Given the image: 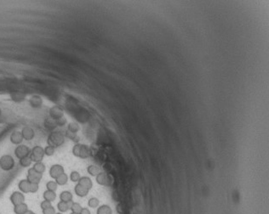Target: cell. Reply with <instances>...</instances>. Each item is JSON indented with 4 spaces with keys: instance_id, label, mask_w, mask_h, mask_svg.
Returning a JSON list of instances; mask_svg holds the SVG:
<instances>
[{
    "instance_id": "603a6c76",
    "label": "cell",
    "mask_w": 269,
    "mask_h": 214,
    "mask_svg": "<svg viewBox=\"0 0 269 214\" xmlns=\"http://www.w3.org/2000/svg\"><path fill=\"white\" fill-rule=\"evenodd\" d=\"M87 171L88 173L91 175V176H95L96 177L100 173V168L97 167V166H95V165H90L87 168Z\"/></svg>"
},
{
    "instance_id": "ee69618b",
    "label": "cell",
    "mask_w": 269,
    "mask_h": 214,
    "mask_svg": "<svg viewBox=\"0 0 269 214\" xmlns=\"http://www.w3.org/2000/svg\"><path fill=\"white\" fill-rule=\"evenodd\" d=\"M56 214H62V212H56Z\"/></svg>"
},
{
    "instance_id": "d590c367",
    "label": "cell",
    "mask_w": 269,
    "mask_h": 214,
    "mask_svg": "<svg viewBox=\"0 0 269 214\" xmlns=\"http://www.w3.org/2000/svg\"><path fill=\"white\" fill-rule=\"evenodd\" d=\"M43 211V214H56V209L53 206H51L50 207L45 209V210H42Z\"/></svg>"
},
{
    "instance_id": "60d3db41",
    "label": "cell",
    "mask_w": 269,
    "mask_h": 214,
    "mask_svg": "<svg viewBox=\"0 0 269 214\" xmlns=\"http://www.w3.org/2000/svg\"><path fill=\"white\" fill-rule=\"evenodd\" d=\"M79 214H91V213H90V211H89L88 208H82V210H81Z\"/></svg>"
},
{
    "instance_id": "1f68e13d",
    "label": "cell",
    "mask_w": 269,
    "mask_h": 214,
    "mask_svg": "<svg viewBox=\"0 0 269 214\" xmlns=\"http://www.w3.org/2000/svg\"><path fill=\"white\" fill-rule=\"evenodd\" d=\"M82 206L80 205L79 203L78 202H73V205H72V207H71V210L72 212H76V213H80V211H81V210H82Z\"/></svg>"
},
{
    "instance_id": "d6a6232c",
    "label": "cell",
    "mask_w": 269,
    "mask_h": 214,
    "mask_svg": "<svg viewBox=\"0 0 269 214\" xmlns=\"http://www.w3.org/2000/svg\"><path fill=\"white\" fill-rule=\"evenodd\" d=\"M66 136H67V138H70V139H72L73 141H74V142H76L77 144L78 142L79 141V137L78 136L77 133H73L67 131V132L66 133Z\"/></svg>"
},
{
    "instance_id": "e575fe53",
    "label": "cell",
    "mask_w": 269,
    "mask_h": 214,
    "mask_svg": "<svg viewBox=\"0 0 269 214\" xmlns=\"http://www.w3.org/2000/svg\"><path fill=\"white\" fill-rule=\"evenodd\" d=\"M80 148H81V144H76L73 148V154L74 156L76 157H79V152H80Z\"/></svg>"
},
{
    "instance_id": "e0dca14e",
    "label": "cell",
    "mask_w": 269,
    "mask_h": 214,
    "mask_svg": "<svg viewBox=\"0 0 269 214\" xmlns=\"http://www.w3.org/2000/svg\"><path fill=\"white\" fill-rule=\"evenodd\" d=\"M28 210H29L28 209V206L25 202L21 203V204L14 206V212L15 214H24L25 212H27Z\"/></svg>"
},
{
    "instance_id": "6da1fadb",
    "label": "cell",
    "mask_w": 269,
    "mask_h": 214,
    "mask_svg": "<svg viewBox=\"0 0 269 214\" xmlns=\"http://www.w3.org/2000/svg\"><path fill=\"white\" fill-rule=\"evenodd\" d=\"M65 140V137L62 132H52L49 135L47 139L48 145L54 148L61 146Z\"/></svg>"
},
{
    "instance_id": "ac0fdd59",
    "label": "cell",
    "mask_w": 269,
    "mask_h": 214,
    "mask_svg": "<svg viewBox=\"0 0 269 214\" xmlns=\"http://www.w3.org/2000/svg\"><path fill=\"white\" fill-rule=\"evenodd\" d=\"M73 194L70 191H62V193L60 194V200L62 201H64V202H68L70 201H73Z\"/></svg>"
},
{
    "instance_id": "7402d4cb",
    "label": "cell",
    "mask_w": 269,
    "mask_h": 214,
    "mask_svg": "<svg viewBox=\"0 0 269 214\" xmlns=\"http://www.w3.org/2000/svg\"><path fill=\"white\" fill-rule=\"evenodd\" d=\"M55 181L58 185H65L68 181V176L65 173H62V175H60L55 179Z\"/></svg>"
},
{
    "instance_id": "cb8c5ba5",
    "label": "cell",
    "mask_w": 269,
    "mask_h": 214,
    "mask_svg": "<svg viewBox=\"0 0 269 214\" xmlns=\"http://www.w3.org/2000/svg\"><path fill=\"white\" fill-rule=\"evenodd\" d=\"M11 98L12 100H15L16 102H20V101H22L25 99V94H22L21 92H15L11 94Z\"/></svg>"
},
{
    "instance_id": "4dcf8cb0",
    "label": "cell",
    "mask_w": 269,
    "mask_h": 214,
    "mask_svg": "<svg viewBox=\"0 0 269 214\" xmlns=\"http://www.w3.org/2000/svg\"><path fill=\"white\" fill-rule=\"evenodd\" d=\"M99 203H100L99 200L97 198H95V197H93V198H90L89 200L88 206H89V207H91V208H95V207H97L98 206H99Z\"/></svg>"
},
{
    "instance_id": "f546056e",
    "label": "cell",
    "mask_w": 269,
    "mask_h": 214,
    "mask_svg": "<svg viewBox=\"0 0 269 214\" xmlns=\"http://www.w3.org/2000/svg\"><path fill=\"white\" fill-rule=\"evenodd\" d=\"M80 178H81V176H80L79 173L77 172V171H73V172H72L71 174H70V180H71L72 182L78 183V180L80 179Z\"/></svg>"
},
{
    "instance_id": "ffe728a7",
    "label": "cell",
    "mask_w": 269,
    "mask_h": 214,
    "mask_svg": "<svg viewBox=\"0 0 269 214\" xmlns=\"http://www.w3.org/2000/svg\"><path fill=\"white\" fill-rule=\"evenodd\" d=\"M33 168L34 170L37 172V173H40V174H43V173L45 172V169H46V167L45 165L40 161V162H35L34 165L33 166Z\"/></svg>"
},
{
    "instance_id": "b9f144b4",
    "label": "cell",
    "mask_w": 269,
    "mask_h": 214,
    "mask_svg": "<svg viewBox=\"0 0 269 214\" xmlns=\"http://www.w3.org/2000/svg\"><path fill=\"white\" fill-rule=\"evenodd\" d=\"M24 214H36L35 212H34V211H31V210H28V211H27V212H25V213Z\"/></svg>"
},
{
    "instance_id": "ab89813d",
    "label": "cell",
    "mask_w": 269,
    "mask_h": 214,
    "mask_svg": "<svg viewBox=\"0 0 269 214\" xmlns=\"http://www.w3.org/2000/svg\"><path fill=\"white\" fill-rule=\"evenodd\" d=\"M116 211L118 214H123L124 213V211H123V207H122V205L120 203H118L117 206H116Z\"/></svg>"
},
{
    "instance_id": "4fadbf2b",
    "label": "cell",
    "mask_w": 269,
    "mask_h": 214,
    "mask_svg": "<svg viewBox=\"0 0 269 214\" xmlns=\"http://www.w3.org/2000/svg\"><path fill=\"white\" fill-rule=\"evenodd\" d=\"M78 184L81 185V186L84 187L85 189H87L88 191H89L92 188V186H93L92 180L89 179V177H82V178H80Z\"/></svg>"
},
{
    "instance_id": "277c9868",
    "label": "cell",
    "mask_w": 269,
    "mask_h": 214,
    "mask_svg": "<svg viewBox=\"0 0 269 214\" xmlns=\"http://www.w3.org/2000/svg\"><path fill=\"white\" fill-rule=\"evenodd\" d=\"M14 153H15V156L20 160V159H22L24 157L29 156L31 150H30L29 147L25 145V144H19L15 149Z\"/></svg>"
},
{
    "instance_id": "f1b7e54d",
    "label": "cell",
    "mask_w": 269,
    "mask_h": 214,
    "mask_svg": "<svg viewBox=\"0 0 269 214\" xmlns=\"http://www.w3.org/2000/svg\"><path fill=\"white\" fill-rule=\"evenodd\" d=\"M46 188H47V191H55L56 192V191H57L58 185L56 184V181H49L46 184Z\"/></svg>"
},
{
    "instance_id": "5b68a950",
    "label": "cell",
    "mask_w": 269,
    "mask_h": 214,
    "mask_svg": "<svg viewBox=\"0 0 269 214\" xmlns=\"http://www.w3.org/2000/svg\"><path fill=\"white\" fill-rule=\"evenodd\" d=\"M43 177V174L37 173L33 167H31L27 171V179L28 180V182L31 184H39L40 183Z\"/></svg>"
},
{
    "instance_id": "7a4b0ae2",
    "label": "cell",
    "mask_w": 269,
    "mask_h": 214,
    "mask_svg": "<svg viewBox=\"0 0 269 214\" xmlns=\"http://www.w3.org/2000/svg\"><path fill=\"white\" fill-rule=\"evenodd\" d=\"M15 167V160L10 155H3L0 157V168L3 171L12 170Z\"/></svg>"
},
{
    "instance_id": "836d02e7",
    "label": "cell",
    "mask_w": 269,
    "mask_h": 214,
    "mask_svg": "<svg viewBox=\"0 0 269 214\" xmlns=\"http://www.w3.org/2000/svg\"><path fill=\"white\" fill-rule=\"evenodd\" d=\"M55 149H56V148L48 145V146H46L45 148V155H47V156H51V155H53L54 153H55Z\"/></svg>"
},
{
    "instance_id": "7c38bea8",
    "label": "cell",
    "mask_w": 269,
    "mask_h": 214,
    "mask_svg": "<svg viewBox=\"0 0 269 214\" xmlns=\"http://www.w3.org/2000/svg\"><path fill=\"white\" fill-rule=\"evenodd\" d=\"M91 155V150L88 145L86 144H81V148H80L79 152V157L82 159L89 158V156Z\"/></svg>"
},
{
    "instance_id": "44dd1931",
    "label": "cell",
    "mask_w": 269,
    "mask_h": 214,
    "mask_svg": "<svg viewBox=\"0 0 269 214\" xmlns=\"http://www.w3.org/2000/svg\"><path fill=\"white\" fill-rule=\"evenodd\" d=\"M96 214H112V211L109 206L102 205L98 207Z\"/></svg>"
},
{
    "instance_id": "8fae6325",
    "label": "cell",
    "mask_w": 269,
    "mask_h": 214,
    "mask_svg": "<svg viewBox=\"0 0 269 214\" xmlns=\"http://www.w3.org/2000/svg\"><path fill=\"white\" fill-rule=\"evenodd\" d=\"M30 185H31V183L28 182L27 179H21L18 184V188L21 193H30Z\"/></svg>"
},
{
    "instance_id": "d6986e66",
    "label": "cell",
    "mask_w": 269,
    "mask_h": 214,
    "mask_svg": "<svg viewBox=\"0 0 269 214\" xmlns=\"http://www.w3.org/2000/svg\"><path fill=\"white\" fill-rule=\"evenodd\" d=\"M43 197H44V200H45V201L52 202L56 199V194L55 191H45L44 194H43Z\"/></svg>"
},
{
    "instance_id": "8d00e7d4",
    "label": "cell",
    "mask_w": 269,
    "mask_h": 214,
    "mask_svg": "<svg viewBox=\"0 0 269 214\" xmlns=\"http://www.w3.org/2000/svg\"><path fill=\"white\" fill-rule=\"evenodd\" d=\"M51 206H52L51 201H45V200H44V201L40 203V207H41L42 210H45V209L50 207Z\"/></svg>"
},
{
    "instance_id": "2e32d148",
    "label": "cell",
    "mask_w": 269,
    "mask_h": 214,
    "mask_svg": "<svg viewBox=\"0 0 269 214\" xmlns=\"http://www.w3.org/2000/svg\"><path fill=\"white\" fill-rule=\"evenodd\" d=\"M74 191H75V193H76L78 196L79 197L86 196L88 195V193H89V191H88L87 189H85V188L83 187V186H81V185H78V184H77L76 186H75V188H74Z\"/></svg>"
},
{
    "instance_id": "484cf974",
    "label": "cell",
    "mask_w": 269,
    "mask_h": 214,
    "mask_svg": "<svg viewBox=\"0 0 269 214\" xmlns=\"http://www.w3.org/2000/svg\"><path fill=\"white\" fill-rule=\"evenodd\" d=\"M79 130V126L76 123H70L67 126V131L73 133H77V132Z\"/></svg>"
},
{
    "instance_id": "74e56055",
    "label": "cell",
    "mask_w": 269,
    "mask_h": 214,
    "mask_svg": "<svg viewBox=\"0 0 269 214\" xmlns=\"http://www.w3.org/2000/svg\"><path fill=\"white\" fill-rule=\"evenodd\" d=\"M39 184H31L30 185V193H36L39 191Z\"/></svg>"
},
{
    "instance_id": "f35d334b",
    "label": "cell",
    "mask_w": 269,
    "mask_h": 214,
    "mask_svg": "<svg viewBox=\"0 0 269 214\" xmlns=\"http://www.w3.org/2000/svg\"><path fill=\"white\" fill-rule=\"evenodd\" d=\"M56 123L57 126H63L64 124L67 123V120H66V118L62 117V118H60V119H58V120H56Z\"/></svg>"
},
{
    "instance_id": "3957f363",
    "label": "cell",
    "mask_w": 269,
    "mask_h": 214,
    "mask_svg": "<svg viewBox=\"0 0 269 214\" xmlns=\"http://www.w3.org/2000/svg\"><path fill=\"white\" fill-rule=\"evenodd\" d=\"M45 149L39 145H36L31 150L29 157L33 162H40L45 156Z\"/></svg>"
},
{
    "instance_id": "83f0119b",
    "label": "cell",
    "mask_w": 269,
    "mask_h": 214,
    "mask_svg": "<svg viewBox=\"0 0 269 214\" xmlns=\"http://www.w3.org/2000/svg\"><path fill=\"white\" fill-rule=\"evenodd\" d=\"M45 125L46 128L51 129V130L56 128V127H57L56 121L54 120V119H47V120L45 122Z\"/></svg>"
},
{
    "instance_id": "52a82bcc",
    "label": "cell",
    "mask_w": 269,
    "mask_h": 214,
    "mask_svg": "<svg viewBox=\"0 0 269 214\" xmlns=\"http://www.w3.org/2000/svg\"><path fill=\"white\" fill-rule=\"evenodd\" d=\"M65 173L64 167L60 164L53 165V166L51 167L50 172H49V173H50V176L54 179H56L57 177H59L60 175H62V173Z\"/></svg>"
},
{
    "instance_id": "5bb4252c",
    "label": "cell",
    "mask_w": 269,
    "mask_h": 214,
    "mask_svg": "<svg viewBox=\"0 0 269 214\" xmlns=\"http://www.w3.org/2000/svg\"><path fill=\"white\" fill-rule=\"evenodd\" d=\"M29 103L33 108H39L41 107L42 104H43V100H42L41 97L39 95H33L30 98Z\"/></svg>"
},
{
    "instance_id": "8992f818",
    "label": "cell",
    "mask_w": 269,
    "mask_h": 214,
    "mask_svg": "<svg viewBox=\"0 0 269 214\" xmlns=\"http://www.w3.org/2000/svg\"><path fill=\"white\" fill-rule=\"evenodd\" d=\"M9 201L12 203V205L15 206L21 203L25 202V196L21 191H15L11 194V196L9 197Z\"/></svg>"
},
{
    "instance_id": "7bdbcfd3",
    "label": "cell",
    "mask_w": 269,
    "mask_h": 214,
    "mask_svg": "<svg viewBox=\"0 0 269 214\" xmlns=\"http://www.w3.org/2000/svg\"><path fill=\"white\" fill-rule=\"evenodd\" d=\"M70 214H79V213H76V212H71Z\"/></svg>"
},
{
    "instance_id": "f6af8a7d",
    "label": "cell",
    "mask_w": 269,
    "mask_h": 214,
    "mask_svg": "<svg viewBox=\"0 0 269 214\" xmlns=\"http://www.w3.org/2000/svg\"><path fill=\"white\" fill-rule=\"evenodd\" d=\"M0 116H1V110H0Z\"/></svg>"
},
{
    "instance_id": "30bf717a",
    "label": "cell",
    "mask_w": 269,
    "mask_h": 214,
    "mask_svg": "<svg viewBox=\"0 0 269 214\" xmlns=\"http://www.w3.org/2000/svg\"><path fill=\"white\" fill-rule=\"evenodd\" d=\"M9 140H10L12 144H16V145L21 144L22 141L24 140L22 134H21V132H20V131H15V132L12 133L11 134H10V137H9Z\"/></svg>"
},
{
    "instance_id": "d4e9b609",
    "label": "cell",
    "mask_w": 269,
    "mask_h": 214,
    "mask_svg": "<svg viewBox=\"0 0 269 214\" xmlns=\"http://www.w3.org/2000/svg\"><path fill=\"white\" fill-rule=\"evenodd\" d=\"M32 160H31V158H30L29 156H27V157H24V158L22 159H20V161H19V163H20V165H21L22 167H28L31 166V164H32Z\"/></svg>"
},
{
    "instance_id": "9a60e30c",
    "label": "cell",
    "mask_w": 269,
    "mask_h": 214,
    "mask_svg": "<svg viewBox=\"0 0 269 214\" xmlns=\"http://www.w3.org/2000/svg\"><path fill=\"white\" fill-rule=\"evenodd\" d=\"M51 117L55 121L58 120L60 118L63 117V111L59 107H54L51 110Z\"/></svg>"
},
{
    "instance_id": "ba28073f",
    "label": "cell",
    "mask_w": 269,
    "mask_h": 214,
    "mask_svg": "<svg viewBox=\"0 0 269 214\" xmlns=\"http://www.w3.org/2000/svg\"><path fill=\"white\" fill-rule=\"evenodd\" d=\"M96 182L100 185H105V186H108L111 185L112 180L110 179V176L108 174L105 173H100L96 176Z\"/></svg>"
},
{
    "instance_id": "9c48e42d",
    "label": "cell",
    "mask_w": 269,
    "mask_h": 214,
    "mask_svg": "<svg viewBox=\"0 0 269 214\" xmlns=\"http://www.w3.org/2000/svg\"><path fill=\"white\" fill-rule=\"evenodd\" d=\"M21 134H22V137H23V139L27 141L32 140L34 136H35V132L31 127L29 126H25L22 128V130L21 131Z\"/></svg>"
},
{
    "instance_id": "4316f807",
    "label": "cell",
    "mask_w": 269,
    "mask_h": 214,
    "mask_svg": "<svg viewBox=\"0 0 269 214\" xmlns=\"http://www.w3.org/2000/svg\"><path fill=\"white\" fill-rule=\"evenodd\" d=\"M57 209H58V210H59V211L62 213V212H66V211H67L68 210H69V207H68L67 203L61 201H59L58 204H57Z\"/></svg>"
}]
</instances>
